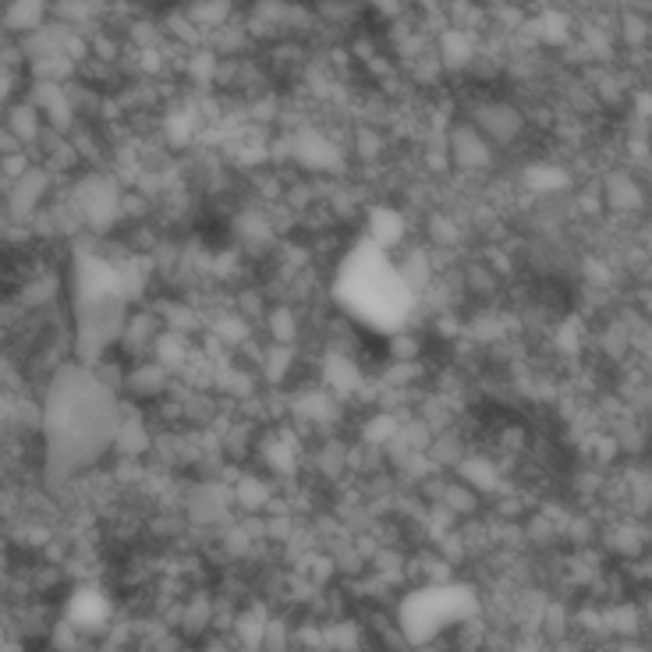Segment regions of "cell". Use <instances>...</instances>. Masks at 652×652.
<instances>
[{"label":"cell","mask_w":652,"mask_h":652,"mask_svg":"<svg viewBox=\"0 0 652 652\" xmlns=\"http://www.w3.org/2000/svg\"><path fill=\"white\" fill-rule=\"evenodd\" d=\"M43 11H47L43 0H11L8 26L11 29H36V26L43 22Z\"/></svg>","instance_id":"1"}]
</instances>
